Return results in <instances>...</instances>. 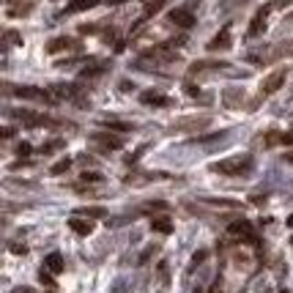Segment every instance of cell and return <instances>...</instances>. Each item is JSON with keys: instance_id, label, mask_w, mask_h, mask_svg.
Returning a JSON list of instances; mask_svg holds the SVG:
<instances>
[{"instance_id": "cell-41", "label": "cell", "mask_w": 293, "mask_h": 293, "mask_svg": "<svg viewBox=\"0 0 293 293\" xmlns=\"http://www.w3.org/2000/svg\"><path fill=\"white\" fill-rule=\"evenodd\" d=\"M14 3H19V0H8V6H14Z\"/></svg>"}, {"instance_id": "cell-31", "label": "cell", "mask_w": 293, "mask_h": 293, "mask_svg": "<svg viewBox=\"0 0 293 293\" xmlns=\"http://www.w3.org/2000/svg\"><path fill=\"white\" fill-rule=\"evenodd\" d=\"M153 252H156V246H148L146 252H143V255H140V263H148V258H151V255H153Z\"/></svg>"}, {"instance_id": "cell-36", "label": "cell", "mask_w": 293, "mask_h": 293, "mask_svg": "<svg viewBox=\"0 0 293 293\" xmlns=\"http://www.w3.org/2000/svg\"><path fill=\"white\" fill-rule=\"evenodd\" d=\"M211 293H219V280H217V282H214V285H211Z\"/></svg>"}, {"instance_id": "cell-40", "label": "cell", "mask_w": 293, "mask_h": 293, "mask_svg": "<svg viewBox=\"0 0 293 293\" xmlns=\"http://www.w3.org/2000/svg\"><path fill=\"white\" fill-rule=\"evenodd\" d=\"M110 3H112V6H118V3H126V0H110Z\"/></svg>"}, {"instance_id": "cell-7", "label": "cell", "mask_w": 293, "mask_h": 293, "mask_svg": "<svg viewBox=\"0 0 293 293\" xmlns=\"http://www.w3.org/2000/svg\"><path fill=\"white\" fill-rule=\"evenodd\" d=\"M211 123V118L208 115H200V118H184V121H176L170 126L173 132H197V129H203V126H208Z\"/></svg>"}, {"instance_id": "cell-42", "label": "cell", "mask_w": 293, "mask_h": 293, "mask_svg": "<svg viewBox=\"0 0 293 293\" xmlns=\"http://www.w3.org/2000/svg\"><path fill=\"white\" fill-rule=\"evenodd\" d=\"M195 293H200V288H197V291H195Z\"/></svg>"}, {"instance_id": "cell-28", "label": "cell", "mask_w": 293, "mask_h": 293, "mask_svg": "<svg viewBox=\"0 0 293 293\" xmlns=\"http://www.w3.org/2000/svg\"><path fill=\"white\" fill-rule=\"evenodd\" d=\"M205 258H208V252H205V249H200V252H195V255H192V263L197 266V263H203Z\"/></svg>"}, {"instance_id": "cell-14", "label": "cell", "mask_w": 293, "mask_h": 293, "mask_svg": "<svg viewBox=\"0 0 293 293\" xmlns=\"http://www.w3.org/2000/svg\"><path fill=\"white\" fill-rule=\"evenodd\" d=\"M208 69L219 71V69H228V63L225 60H195L189 66V74H200V71H208Z\"/></svg>"}, {"instance_id": "cell-20", "label": "cell", "mask_w": 293, "mask_h": 293, "mask_svg": "<svg viewBox=\"0 0 293 293\" xmlns=\"http://www.w3.org/2000/svg\"><path fill=\"white\" fill-rule=\"evenodd\" d=\"M151 230H153V233H164V236H167V233H173V222L167 217H153L151 219Z\"/></svg>"}, {"instance_id": "cell-11", "label": "cell", "mask_w": 293, "mask_h": 293, "mask_svg": "<svg viewBox=\"0 0 293 293\" xmlns=\"http://www.w3.org/2000/svg\"><path fill=\"white\" fill-rule=\"evenodd\" d=\"M230 44H233V39H230V28H222L211 41H208V49H211V52H219V49H230Z\"/></svg>"}, {"instance_id": "cell-25", "label": "cell", "mask_w": 293, "mask_h": 293, "mask_svg": "<svg viewBox=\"0 0 293 293\" xmlns=\"http://www.w3.org/2000/svg\"><path fill=\"white\" fill-rule=\"evenodd\" d=\"M167 208V203H162V200H153V203L143 205V211H164Z\"/></svg>"}, {"instance_id": "cell-22", "label": "cell", "mask_w": 293, "mask_h": 293, "mask_svg": "<svg viewBox=\"0 0 293 293\" xmlns=\"http://www.w3.org/2000/svg\"><path fill=\"white\" fill-rule=\"evenodd\" d=\"M33 11V3H22V8H8V17H28V14Z\"/></svg>"}, {"instance_id": "cell-19", "label": "cell", "mask_w": 293, "mask_h": 293, "mask_svg": "<svg viewBox=\"0 0 293 293\" xmlns=\"http://www.w3.org/2000/svg\"><path fill=\"white\" fill-rule=\"evenodd\" d=\"M99 0H71L69 6L63 8V14H77V11H88V8H94Z\"/></svg>"}, {"instance_id": "cell-17", "label": "cell", "mask_w": 293, "mask_h": 293, "mask_svg": "<svg viewBox=\"0 0 293 293\" xmlns=\"http://www.w3.org/2000/svg\"><path fill=\"white\" fill-rule=\"evenodd\" d=\"M167 3H170V0H148V6H146V11H143V17H140V22H137V25H143L146 19H151L153 14H159Z\"/></svg>"}, {"instance_id": "cell-16", "label": "cell", "mask_w": 293, "mask_h": 293, "mask_svg": "<svg viewBox=\"0 0 293 293\" xmlns=\"http://www.w3.org/2000/svg\"><path fill=\"white\" fill-rule=\"evenodd\" d=\"M77 217L101 219V217H107V208H104V205H82V208H77Z\"/></svg>"}, {"instance_id": "cell-18", "label": "cell", "mask_w": 293, "mask_h": 293, "mask_svg": "<svg viewBox=\"0 0 293 293\" xmlns=\"http://www.w3.org/2000/svg\"><path fill=\"white\" fill-rule=\"evenodd\" d=\"M222 101H225V107H241V101H244V91L228 88L222 94Z\"/></svg>"}, {"instance_id": "cell-13", "label": "cell", "mask_w": 293, "mask_h": 293, "mask_svg": "<svg viewBox=\"0 0 293 293\" xmlns=\"http://www.w3.org/2000/svg\"><path fill=\"white\" fill-rule=\"evenodd\" d=\"M69 228L74 230L77 236H91V233H94V222H91L88 217H71L69 219Z\"/></svg>"}, {"instance_id": "cell-27", "label": "cell", "mask_w": 293, "mask_h": 293, "mask_svg": "<svg viewBox=\"0 0 293 293\" xmlns=\"http://www.w3.org/2000/svg\"><path fill=\"white\" fill-rule=\"evenodd\" d=\"M39 280L44 282V285H47V288H55V280H52V277H49V271H44V269H41V271H39Z\"/></svg>"}, {"instance_id": "cell-1", "label": "cell", "mask_w": 293, "mask_h": 293, "mask_svg": "<svg viewBox=\"0 0 293 293\" xmlns=\"http://www.w3.org/2000/svg\"><path fill=\"white\" fill-rule=\"evenodd\" d=\"M211 170L219 176H249L255 170V159L252 156H230V159H219L211 164Z\"/></svg>"}, {"instance_id": "cell-38", "label": "cell", "mask_w": 293, "mask_h": 293, "mask_svg": "<svg viewBox=\"0 0 293 293\" xmlns=\"http://www.w3.org/2000/svg\"><path fill=\"white\" fill-rule=\"evenodd\" d=\"M288 228H293V214H291V217H288Z\"/></svg>"}, {"instance_id": "cell-3", "label": "cell", "mask_w": 293, "mask_h": 293, "mask_svg": "<svg viewBox=\"0 0 293 293\" xmlns=\"http://www.w3.org/2000/svg\"><path fill=\"white\" fill-rule=\"evenodd\" d=\"M8 115H11L14 121H19L22 126H55L52 118L39 115V112H30V110H11Z\"/></svg>"}, {"instance_id": "cell-12", "label": "cell", "mask_w": 293, "mask_h": 293, "mask_svg": "<svg viewBox=\"0 0 293 293\" xmlns=\"http://www.w3.org/2000/svg\"><path fill=\"white\" fill-rule=\"evenodd\" d=\"M140 101L148 104V107H170V99H167L164 94H159V91H143Z\"/></svg>"}, {"instance_id": "cell-34", "label": "cell", "mask_w": 293, "mask_h": 293, "mask_svg": "<svg viewBox=\"0 0 293 293\" xmlns=\"http://www.w3.org/2000/svg\"><path fill=\"white\" fill-rule=\"evenodd\" d=\"M282 146H293V132H285V135H282Z\"/></svg>"}, {"instance_id": "cell-9", "label": "cell", "mask_w": 293, "mask_h": 293, "mask_svg": "<svg viewBox=\"0 0 293 293\" xmlns=\"http://www.w3.org/2000/svg\"><path fill=\"white\" fill-rule=\"evenodd\" d=\"M170 22L176 25V28H181V30H189V28H195V14L189 11V8H173Z\"/></svg>"}, {"instance_id": "cell-37", "label": "cell", "mask_w": 293, "mask_h": 293, "mask_svg": "<svg viewBox=\"0 0 293 293\" xmlns=\"http://www.w3.org/2000/svg\"><path fill=\"white\" fill-rule=\"evenodd\" d=\"M17 293H33V291H30V288H19Z\"/></svg>"}, {"instance_id": "cell-24", "label": "cell", "mask_w": 293, "mask_h": 293, "mask_svg": "<svg viewBox=\"0 0 293 293\" xmlns=\"http://www.w3.org/2000/svg\"><path fill=\"white\" fill-rule=\"evenodd\" d=\"M80 181H82V184H99V181H101V173H82Z\"/></svg>"}, {"instance_id": "cell-8", "label": "cell", "mask_w": 293, "mask_h": 293, "mask_svg": "<svg viewBox=\"0 0 293 293\" xmlns=\"http://www.w3.org/2000/svg\"><path fill=\"white\" fill-rule=\"evenodd\" d=\"M91 140L101 148V151H121L123 148V137H115V135H104V132H96L91 135Z\"/></svg>"}, {"instance_id": "cell-35", "label": "cell", "mask_w": 293, "mask_h": 293, "mask_svg": "<svg viewBox=\"0 0 293 293\" xmlns=\"http://www.w3.org/2000/svg\"><path fill=\"white\" fill-rule=\"evenodd\" d=\"M0 135H3V137H11L14 129H11V126H3V132H0Z\"/></svg>"}, {"instance_id": "cell-43", "label": "cell", "mask_w": 293, "mask_h": 293, "mask_svg": "<svg viewBox=\"0 0 293 293\" xmlns=\"http://www.w3.org/2000/svg\"><path fill=\"white\" fill-rule=\"evenodd\" d=\"M280 293H288V291H280Z\"/></svg>"}, {"instance_id": "cell-21", "label": "cell", "mask_w": 293, "mask_h": 293, "mask_svg": "<svg viewBox=\"0 0 293 293\" xmlns=\"http://www.w3.org/2000/svg\"><path fill=\"white\" fill-rule=\"evenodd\" d=\"M101 126H104V129H112V132H132V129H135L132 123L115 121V118H104V121H101Z\"/></svg>"}, {"instance_id": "cell-29", "label": "cell", "mask_w": 293, "mask_h": 293, "mask_svg": "<svg viewBox=\"0 0 293 293\" xmlns=\"http://www.w3.org/2000/svg\"><path fill=\"white\" fill-rule=\"evenodd\" d=\"M6 41H8V44H22V39H19L14 30H8V33H6Z\"/></svg>"}, {"instance_id": "cell-15", "label": "cell", "mask_w": 293, "mask_h": 293, "mask_svg": "<svg viewBox=\"0 0 293 293\" xmlns=\"http://www.w3.org/2000/svg\"><path fill=\"white\" fill-rule=\"evenodd\" d=\"M44 269L52 271V274H60V271H66V263H63V258H60V252H49L47 258H44Z\"/></svg>"}, {"instance_id": "cell-32", "label": "cell", "mask_w": 293, "mask_h": 293, "mask_svg": "<svg viewBox=\"0 0 293 293\" xmlns=\"http://www.w3.org/2000/svg\"><path fill=\"white\" fill-rule=\"evenodd\" d=\"M30 164H33L30 159H25V162H14V164H11V170H22V167H30Z\"/></svg>"}, {"instance_id": "cell-10", "label": "cell", "mask_w": 293, "mask_h": 293, "mask_svg": "<svg viewBox=\"0 0 293 293\" xmlns=\"http://www.w3.org/2000/svg\"><path fill=\"white\" fill-rule=\"evenodd\" d=\"M77 47H80V41L69 39V36H58V39L47 41V52H49V55H55V52H63V49H77Z\"/></svg>"}, {"instance_id": "cell-30", "label": "cell", "mask_w": 293, "mask_h": 293, "mask_svg": "<svg viewBox=\"0 0 293 293\" xmlns=\"http://www.w3.org/2000/svg\"><path fill=\"white\" fill-rule=\"evenodd\" d=\"M30 151H33V148H30V143H22V146L17 148V153H19V156H30Z\"/></svg>"}, {"instance_id": "cell-44", "label": "cell", "mask_w": 293, "mask_h": 293, "mask_svg": "<svg viewBox=\"0 0 293 293\" xmlns=\"http://www.w3.org/2000/svg\"><path fill=\"white\" fill-rule=\"evenodd\" d=\"M291 244H293V239H291Z\"/></svg>"}, {"instance_id": "cell-23", "label": "cell", "mask_w": 293, "mask_h": 293, "mask_svg": "<svg viewBox=\"0 0 293 293\" xmlns=\"http://www.w3.org/2000/svg\"><path fill=\"white\" fill-rule=\"evenodd\" d=\"M71 167V159H60V162H55L52 167H49V173H52V176H60V173H66Z\"/></svg>"}, {"instance_id": "cell-39", "label": "cell", "mask_w": 293, "mask_h": 293, "mask_svg": "<svg viewBox=\"0 0 293 293\" xmlns=\"http://www.w3.org/2000/svg\"><path fill=\"white\" fill-rule=\"evenodd\" d=\"M285 159H288V162H293V151H291V153H285Z\"/></svg>"}, {"instance_id": "cell-6", "label": "cell", "mask_w": 293, "mask_h": 293, "mask_svg": "<svg viewBox=\"0 0 293 293\" xmlns=\"http://www.w3.org/2000/svg\"><path fill=\"white\" fill-rule=\"evenodd\" d=\"M282 85H285V69L271 71V74L263 80V85H260V96H271V94H277V91H280Z\"/></svg>"}, {"instance_id": "cell-5", "label": "cell", "mask_w": 293, "mask_h": 293, "mask_svg": "<svg viewBox=\"0 0 293 293\" xmlns=\"http://www.w3.org/2000/svg\"><path fill=\"white\" fill-rule=\"evenodd\" d=\"M228 230H230V236H241V241H246V244H252V246L260 244L258 236L252 233V225L246 222V219H239V222H233Z\"/></svg>"}, {"instance_id": "cell-2", "label": "cell", "mask_w": 293, "mask_h": 293, "mask_svg": "<svg viewBox=\"0 0 293 293\" xmlns=\"http://www.w3.org/2000/svg\"><path fill=\"white\" fill-rule=\"evenodd\" d=\"M6 94L19 96V99H33V101H44V104H55V96H49L47 91H41V88H30V85H19V88L6 85Z\"/></svg>"}, {"instance_id": "cell-33", "label": "cell", "mask_w": 293, "mask_h": 293, "mask_svg": "<svg viewBox=\"0 0 293 293\" xmlns=\"http://www.w3.org/2000/svg\"><path fill=\"white\" fill-rule=\"evenodd\" d=\"M11 252H14V255H25V252H28V246H22V244H11Z\"/></svg>"}, {"instance_id": "cell-45", "label": "cell", "mask_w": 293, "mask_h": 293, "mask_svg": "<svg viewBox=\"0 0 293 293\" xmlns=\"http://www.w3.org/2000/svg\"><path fill=\"white\" fill-rule=\"evenodd\" d=\"M269 293H271V291H269Z\"/></svg>"}, {"instance_id": "cell-4", "label": "cell", "mask_w": 293, "mask_h": 293, "mask_svg": "<svg viewBox=\"0 0 293 293\" xmlns=\"http://www.w3.org/2000/svg\"><path fill=\"white\" fill-rule=\"evenodd\" d=\"M274 6H277V3H266V6L252 17V22H249V30H246V36H249V39H258V36L266 30V17H269V11H271Z\"/></svg>"}, {"instance_id": "cell-26", "label": "cell", "mask_w": 293, "mask_h": 293, "mask_svg": "<svg viewBox=\"0 0 293 293\" xmlns=\"http://www.w3.org/2000/svg\"><path fill=\"white\" fill-rule=\"evenodd\" d=\"M63 146H66L63 140H52V143H47V146L41 148V151H44V153H52V151H58V148H63Z\"/></svg>"}]
</instances>
